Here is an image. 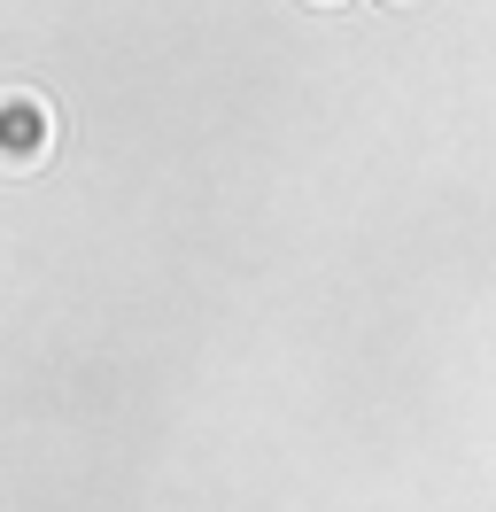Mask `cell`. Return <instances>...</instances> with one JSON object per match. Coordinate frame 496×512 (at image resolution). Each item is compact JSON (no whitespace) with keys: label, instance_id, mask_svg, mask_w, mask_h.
<instances>
[{"label":"cell","instance_id":"1","mask_svg":"<svg viewBox=\"0 0 496 512\" xmlns=\"http://www.w3.org/2000/svg\"><path fill=\"white\" fill-rule=\"evenodd\" d=\"M31 156H39V109H31V94H8V163Z\"/></svg>","mask_w":496,"mask_h":512},{"label":"cell","instance_id":"2","mask_svg":"<svg viewBox=\"0 0 496 512\" xmlns=\"http://www.w3.org/2000/svg\"><path fill=\"white\" fill-rule=\"evenodd\" d=\"M318 8H341V0H318Z\"/></svg>","mask_w":496,"mask_h":512}]
</instances>
